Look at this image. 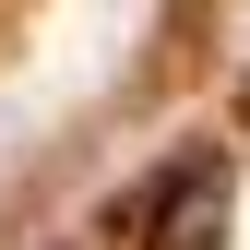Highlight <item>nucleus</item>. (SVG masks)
I'll list each match as a JSON object with an SVG mask.
<instances>
[{"label": "nucleus", "instance_id": "f257e3e1", "mask_svg": "<svg viewBox=\"0 0 250 250\" xmlns=\"http://www.w3.org/2000/svg\"><path fill=\"white\" fill-rule=\"evenodd\" d=\"M227 238V155H179L155 179V250H214Z\"/></svg>", "mask_w": 250, "mask_h": 250}]
</instances>
